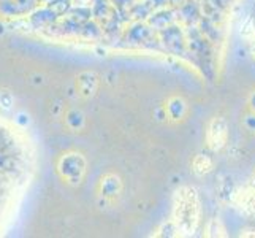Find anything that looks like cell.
<instances>
[{
  "instance_id": "obj_1",
  "label": "cell",
  "mask_w": 255,
  "mask_h": 238,
  "mask_svg": "<svg viewBox=\"0 0 255 238\" xmlns=\"http://www.w3.org/2000/svg\"><path fill=\"white\" fill-rule=\"evenodd\" d=\"M173 218L176 229L182 235H192L200 223V200L197 191L192 188H181L174 196Z\"/></svg>"
},
{
  "instance_id": "obj_2",
  "label": "cell",
  "mask_w": 255,
  "mask_h": 238,
  "mask_svg": "<svg viewBox=\"0 0 255 238\" xmlns=\"http://www.w3.org/2000/svg\"><path fill=\"white\" fill-rule=\"evenodd\" d=\"M227 135H228V132H227V124L224 119L214 118L211 121V124L208 127V145L211 149H214V151L221 149L227 142Z\"/></svg>"
},
{
  "instance_id": "obj_3",
  "label": "cell",
  "mask_w": 255,
  "mask_h": 238,
  "mask_svg": "<svg viewBox=\"0 0 255 238\" xmlns=\"http://www.w3.org/2000/svg\"><path fill=\"white\" fill-rule=\"evenodd\" d=\"M238 205L248 211V213H255V191L252 189H243L238 196H236Z\"/></svg>"
},
{
  "instance_id": "obj_4",
  "label": "cell",
  "mask_w": 255,
  "mask_h": 238,
  "mask_svg": "<svg viewBox=\"0 0 255 238\" xmlns=\"http://www.w3.org/2000/svg\"><path fill=\"white\" fill-rule=\"evenodd\" d=\"M211 167H213V164H211L209 157H206V156H197L195 161H193V172L198 175L208 173L211 170Z\"/></svg>"
},
{
  "instance_id": "obj_5",
  "label": "cell",
  "mask_w": 255,
  "mask_h": 238,
  "mask_svg": "<svg viewBox=\"0 0 255 238\" xmlns=\"http://www.w3.org/2000/svg\"><path fill=\"white\" fill-rule=\"evenodd\" d=\"M254 52H255V46H254Z\"/></svg>"
}]
</instances>
